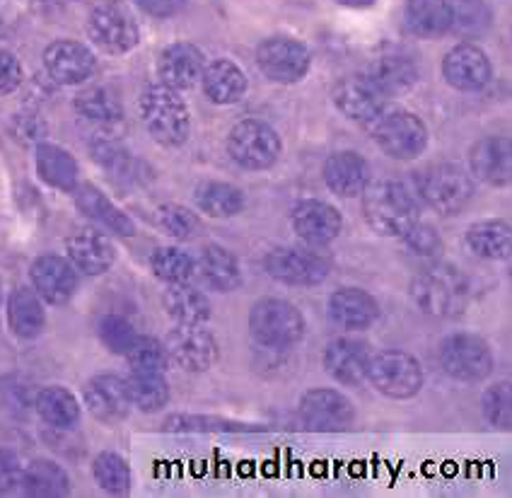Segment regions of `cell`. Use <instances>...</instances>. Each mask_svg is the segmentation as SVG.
Here are the masks:
<instances>
[{"label": "cell", "instance_id": "obj_14", "mask_svg": "<svg viewBox=\"0 0 512 498\" xmlns=\"http://www.w3.org/2000/svg\"><path fill=\"white\" fill-rule=\"evenodd\" d=\"M87 34L107 54H126L141 39L138 25L126 10L116 5H100L87 17Z\"/></svg>", "mask_w": 512, "mask_h": 498}, {"label": "cell", "instance_id": "obj_6", "mask_svg": "<svg viewBox=\"0 0 512 498\" xmlns=\"http://www.w3.org/2000/svg\"><path fill=\"white\" fill-rule=\"evenodd\" d=\"M365 129L384 155L394 160H416L428 146V129L406 109L384 107Z\"/></svg>", "mask_w": 512, "mask_h": 498}, {"label": "cell", "instance_id": "obj_27", "mask_svg": "<svg viewBox=\"0 0 512 498\" xmlns=\"http://www.w3.org/2000/svg\"><path fill=\"white\" fill-rule=\"evenodd\" d=\"M365 78L382 92L384 97L406 95L418 80V68L413 59L401 54H384L372 61L370 71Z\"/></svg>", "mask_w": 512, "mask_h": 498}, {"label": "cell", "instance_id": "obj_49", "mask_svg": "<svg viewBox=\"0 0 512 498\" xmlns=\"http://www.w3.org/2000/svg\"><path fill=\"white\" fill-rule=\"evenodd\" d=\"M22 462L10 448H0V494H10L22 482Z\"/></svg>", "mask_w": 512, "mask_h": 498}, {"label": "cell", "instance_id": "obj_24", "mask_svg": "<svg viewBox=\"0 0 512 498\" xmlns=\"http://www.w3.org/2000/svg\"><path fill=\"white\" fill-rule=\"evenodd\" d=\"M471 172L491 187H508L512 179V146L505 136H486L469 153Z\"/></svg>", "mask_w": 512, "mask_h": 498}, {"label": "cell", "instance_id": "obj_48", "mask_svg": "<svg viewBox=\"0 0 512 498\" xmlns=\"http://www.w3.org/2000/svg\"><path fill=\"white\" fill-rule=\"evenodd\" d=\"M136 329L121 315H107L100 322V341L112 353H126L136 341Z\"/></svg>", "mask_w": 512, "mask_h": 498}, {"label": "cell", "instance_id": "obj_50", "mask_svg": "<svg viewBox=\"0 0 512 498\" xmlns=\"http://www.w3.org/2000/svg\"><path fill=\"white\" fill-rule=\"evenodd\" d=\"M22 85V66L15 54L0 49V95H10Z\"/></svg>", "mask_w": 512, "mask_h": 498}, {"label": "cell", "instance_id": "obj_19", "mask_svg": "<svg viewBox=\"0 0 512 498\" xmlns=\"http://www.w3.org/2000/svg\"><path fill=\"white\" fill-rule=\"evenodd\" d=\"M293 230L298 233L300 240H305L312 247H324L334 242L343 230V218L334 206L327 201L307 199L300 201L293 208Z\"/></svg>", "mask_w": 512, "mask_h": 498}, {"label": "cell", "instance_id": "obj_43", "mask_svg": "<svg viewBox=\"0 0 512 498\" xmlns=\"http://www.w3.org/2000/svg\"><path fill=\"white\" fill-rule=\"evenodd\" d=\"M450 13V30L457 32L459 37H476L491 25V10L484 0H452Z\"/></svg>", "mask_w": 512, "mask_h": 498}, {"label": "cell", "instance_id": "obj_42", "mask_svg": "<svg viewBox=\"0 0 512 498\" xmlns=\"http://www.w3.org/2000/svg\"><path fill=\"white\" fill-rule=\"evenodd\" d=\"M92 474L100 489L107 494L124 496L131 491V467L121 455L116 453H100L92 462Z\"/></svg>", "mask_w": 512, "mask_h": 498}, {"label": "cell", "instance_id": "obj_12", "mask_svg": "<svg viewBox=\"0 0 512 498\" xmlns=\"http://www.w3.org/2000/svg\"><path fill=\"white\" fill-rule=\"evenodd\" d=\"M170 361L186 373H206L218 361V341L203 324H177L165 339Z\"/></svg>", "mask_w": 512, "mask_h": 498}, {"label": "cell", "instance_id": "obj_29", "mask_svg": "<svg viewBox=\"0 0 512 498\" xmlns=\"http://www.w3.org/2000/svg\"><path fill=\"white\" fill-rule=\"evenodd\" d=\"M8 324L15 337L34 339L42 334L46 324V312L34 288L20 286L8 298Z\"/></svg>", "mask_w": 512, "mask_h": 498}, {"label": "cell", "instance_id": "obj_33", "mask_svg": "<svg viewBox=\"0 0 512 498\" xmlns=\"http://www.w3.org/2000/svg\"><path fill=\"white\" fill-rule=\"evenodd\" d=\"M162 305H165L167 317H172L177 324H206L213 315L206 295L189 283H170V288L162 295Z\"/></svg>", "mask_w": 512, "mask_h": 498}, {"label": "cell", "instance_id": "obj_25", "mask_svg": "<svg viewBox=\"0 0 512 498\" xmlns=\"http://www.w3.org/2000/svg\"><path fill=\"white\" fill-rule=\"evenodd\" d=\"M324 182L341 199H353L360 196L370 184V165L363 155L353 150H341V153L329 155L324 162Z\"/></svg>", "mask_w": 512, "mask_h": 498}, {"label": "cell", "instance_id": "obj_44", "mask_svg": "<svg viewBox=\"0 0 512 498\" xmlns=\"http://www.w3.org/2000/svg\"><path fill=\"white\" fill-rule=\"evenodd\" d=\"M124 356L131 366V373H165L170 366L165 344L153 337H136Z\"/></svg>", "mask_w": 512, "mask_h": 498}, {"label": "cell", "instance_id": "obj_40", "mask_svg": "<svg viewBox=\"0 0 512 498\" xmlns=\"http://www.w3.org/2000/svg\"><path fill=\"white\" fill-rule=\"evenodd\" d=\"M194 196L196 206L211 218H232L244 208L242 189L228 182H203Z\"/></svg>", "mask_w": 512, "mask_h": 498}, {"label": "cell", "instance_id": "obj_46", "mask_svg": "<svg viewBox=\"0 0 512 498\" xmlns=\"http://www.w3.org/2000/svg\"><path fill=\"white\" fill-rule=\"evenodd\" d=\"M481 409H484L486 421L500 431H510L512 426V392L510 382H496L481 397Z\"/></svg>", "mask_w": 512, "mask_h": 498}, {"label": "cell", "instance_id": "obj_2", "mask_svg": "<svg viewBox=\"0 0 512 498\" xmlns=\"http://www.w3.org/2000/svg\"><path fill=\"white\" fill-rule=\"evenodd\" d=\"M138 109H141L145 129L160 146H184L191 133V114L177 90L167 88L162 83L150 85V88L143 90Z\"/></svg>", "mask_w": 512, "mask_h": 498}, {"label": "cell", "instance_id": "obj_30", "mask_svg": "<svg viewBox=\"0 0 512 498\" xmlns=\"http://www.w3.org/2000/svg\"><path fill=\"white\" fill-rule=\"evenodd\" d=\"M20 486L27 496L34 498H61L71 494V479L66 469L46 457H37L22 469Z\"/></svg>", "mask_w": 512, "mask_h": 498}, {"label": "cell", "instance_id": "obj_47", "mask_svg": "<svg viewBox=\"0 0 512 498\" xmlns=\"http://www.w3.org/2000/svg\"><path fill=\"white\" fill-rule=\"evenodd\" d=\"M401 245H404L406 254L413 259H435L442 252V240L438 230L433 225H426L418 220L409 233L401 235Z\"/></svg>", "mask_w": 512, "mask_h": 498}, {"label": "cell", "instance_id": "obj_20", "mask_svg": "<svg viewBox=\"0 0 512 498\" xmlns=\"http://www.w3.org/2000/svg\"><path fill=\"white\" fill-rule=\"evenodd\" d=\"M85 407L102 424H119L131 411L126 380L119 375H95L85 385Z\"/></svg>", "mask_w": 512, "mask_h": 498}, {"label": "cell", "instance_id": "obj_17", "mask_svg": "<svg viewBox=\"0 0 512 498\" xmlns=\"http://www.w3.org/2000/svg\"><path fill=\"white\" fill-rule=\"evenodd\" d=\"M29 279H32L39 298L49 305H66L78 288L75 266L68 259L56 257V254H44V257L34 259Z\"/></svg>", "mask_w": 512, "mask_h": 498}, {"label": "cell", "instance_id": "obj_39", "mask_svg": "<svg viewBox=\"0 0 512 498\" xmlns=\"http://www.w3.org/2000/svg\"><path fill=\"white\" fill-rule=\"evenodd\" d=\"M126 387L131 407L143 411V414H155L170 402V382L165 380V373H131Z\"/></svg>", "mask_w": 512, "mask_h": 498}, {"label": "cell", "instance_id": "obj_31", "mask_svg": "<svg viewBox=\"0 0 512 498\" xmlns=\"http://www.w3.org/2000/svg\"><path fill=\"white\" fill-rule=\"evenodd\" d=\"M406 27L421 39H438L450 32V0H409L404 10Z\"/></svg>", "mask_w": 512, "mask_h": 498}, {"label": "cell", "instance_id": "obj_10", "mask_svg": "<svg viewBox=\"0 0 512 498\" xmlns=\"http://www.w3.org/2000/svg\"><path fill=\"white\" fill-rule=\"evenodd\" d=\"M264 269L271 279L288 286H317L329 276L331 262L312 245L276 247L266 254Z\"/></svg>", "mask_w": 512, "mask_h": 498}, {"label": "cell", "instance_id": "obj_22", "mask_svg": "<svg viewBox=\"0 0 512 498\" xmlns=\"http://www.w3.org/2000/svg\"><path fill=\"white\" fill-rule=\"evenodd\" d=\"M206 59H203L201 49L194 44H172L167 46L157 61V75L160 83L172 90H191L201 80Z\"/></svg>", "mask_w": 512, "mask_h": 498}, {"label": "cell", "instance_id": "obj_51", "mask_svg": "<svg viewBox=\"0 0 512 498\" xmlns=\"http://www.w3.org/2000/svg\"><path fill=\"white\" fill-rule=\"evenodd\" d=\"M133 3L153 17H172L184 8L186 0H133Z\"/></svg>", "mask_w": 512, "mask_h": 498}, {"label": "cell", "instance_id": "obj_45", "mask_svg": "<svg viewBox=\"0 0 512 498\" xmlns=\"http://www.w3.org/2000/svg\"><path fill=\"white\" fill-rule=\"evenodd\" d=\"M157 228L165 235H170L172 240H189L199 230V218L196 213H191L189 208L182 204H162L155 211Z\"/></svg>", "mask_w": 512, "mask_h": 498}, {"label": "cell", "instance_id": "obj_34", "mask_svg": "<svg viewBox=\"0 0 512 498\" xmlns=\"http://www.w3.org/2000/svg\"><path fill=\"white\" fill-rule=\"evenodd\" d=\"M39 177L44 179L49 187L61 191H73L78 184V162L68 150L54 143H39L37 153H34Z\"/></svg>", "mask_w": 512, "mask_h": 498}, {"label": "cell", "instance_id": "obj_3", "mask_svg": "<svg viewBox=\"0 0 512 498\" xmlns=\"http://www.w3.org/2000/svg\"><path fill=\"white\" fill-rule=\"evenodd\" d=\"M363 216L382 237H401L418 223L416 199L399 182L368 184L363 191Z\"/></svg>", "mask_w": 512, "mask_h": 498}, {"label": "cell", "instance_id": "obj_8", "mask_svg": "<svg viewBox=\"0 0 512 498\" xmlns=\"http://www.w3.org/2000/svg\"><path fill=\"white\" fill-rule=\"evenodd\" d=\"M365 380L389 399H411L423 387V368L411 353L401 349H384L372 353Z\"/></svg>", "mask_w": 512, "mask_h": 498}, {"label": "cell", "instance_id": "obj_11", "mask_svg": "<svg viewBox=\"0 0 512 498\" xmlns=\"http://www.w3.org/2000/svg\"><path fill=\"white\" fill-rule=\"evenodd\" d=\"M310 49L298 39L271 37L256 49V66L278 85L300 83L310 71Z\"/></svg>", "mask_w": 512, "mask_h": 498}, {"label": "cell", "instance_id": "obj_16", "mask_svg": "<svg viewBox=\"0 0 512 498\" xmlns=\"http://www.w3.org/2000/svg\"><path fill=\"white\" fill-rule=\"evenodd\" d=\"M95 56L85 44L73 39H58L44 51V68L49 78L58 85L85 83L95 73Z\"/></svg>", "mask_w": 512, "mask_h": 498}, {"label": "cell", "instance_id": "obj_21", "mask_svg": "<svg viewBox=\"0 0 512 498\" xmlns=\"http://www.w3.org/2000/svg\"><path fill=\"white\" fill-rule=\"evenodd\" d=\"M382 310L368 291L356 286L339 288L329 298V317L336 327L348 332H365L380 320Z\"/></svg>", "mask_w": 512, "mask_h": 498}, {"label": "cell", "instance_id": "obj_41", "mask_svg": "<svg viewBox=\"0 0 512 498\" xmlns=\"http://www.w3.org/2000/svg\"><path fill=\"white\" fill-rule=\"evenodd\" d=\"M150 269L160 281L170 283H189L196 274V264L189 254L177 247H160L150 257Z\"/></svg>", "mask_w": 512, "mask_h": 498}, {"label": "cell", "instance_id": "obj_23", "mask_svg": "<svg viewBox=\"0 0 512 498\" xmlns=\"http://www.w3.org/2000/svg\"><path fill=\"white\" fill-rule=\"evenodd\" d=\"M334 104L343 117L363 126H368L387 107L382 92L365 75H351V78L341 80L334 88Z\"/></svg>", "mask_w": 512, "mask_h": 498}, {"label": "cell", "instance_id": "obj_52", "mask_svg": "<svg viewBox=\"0 0 512 498\" xmlns=\"http://www.w3.org/2000/svg\"><path fill=\"white\" fill-rule=\"evenodd\" d=\"M343 8H370L375 5V0H336Z\"/></svg>", "mask_w": 512, "mask_h": 498}, {"label": "cell", "instance_id": "obj_9", "mask_svg": "<svg viewBox=\"0 0 512 498\" xmlns=\"http://www.w3.org/2000/svg\"><path fill=\"white\" fill-rule=\"evenodd\" d=\"M281 136L261 119H244L232 126L228 153L244 170H269L281 158Z\"/></svg>", "mask_w": 512, "mask_h": 498}, {"label": "cell", "instance_id": "obj_5", "mask_svg": "<svg viewBox=\"0 0 512 498\" xmlns=\"http://www.w3.org/2000/svg\"><path fill=\"white\" fill-rule=\"evenodd\" d=\"M305 317L283 298H261L249 310V334L264 349H290L305 337Z\"/></svg>", "mask_w": 512, "mask_h": 498}, {"label": "cell", "instance_id": "obj_1", "mask_svg": "<svg viewBox=\"0 0 512 498\" xmlns=\"http://www.w3.org/2000/svg\"><path fill=\"white\" fill-rule=\"evenodd\" d=\"M411 300L423 315L435 320H452L467 310L471 286L467 276L455 266H430L411 283Z\"/></svg>", "mask_w": 512, "mask_h": 498}, {"label": "cell", "instance_id": "obj_18", "mask_svg": "<svg viewBox=\"0 0 512 498\" xmlns=\"http://www.w3.org/2000/svg\"><path fill=\"white\" fill-rule=\"evenodd\" d=\"M370 346L360 339L339 337L329 341L324 349L322 363L324 370L343 387H358L365 382L370 363Z\"/></svg>", "mask_w": 512, "mask_h": 498}, {"label": "cell", "instance_id": "obj_38", "mask_svg": "<svg viewBox=\"0 0 512 498\" xmlns=\"http://www.w3.org/2000/svg\"><path fill=\"white\" fill-rule=\"evenodd\" d=\"M75 112L95 126H114L124 119L119 95L104 85H92L75 97Z\"/></svg>", "mask_w": 512, "mask_h": 498}, {"label": "cell", "instance_id": "obj_37", "mask_svg": "<svg viewBox=\"0 0 512 498\" xmlns=\"http://www.w3.org/2000/svg\"><path fill=\"white\" fill-rule=\"evenodd\" d=\"M34 409L49 426L73 428L80 421V404L71 390L51 385L34 395Z\"/></svg>", "mask_w": 512, "mask_h": 498}, {"label": "cell", "instance_id": "obj_15", "mask_svg": "<svg viewBox=\"0 0 512 498\" xmlns=\"http://www.w3.org/2000/svg\"><path fill=\"white\" fill-rule=\"evenodd\" d=\"M491 61L476 44H457L442 59V75L447 85L459 92H479L491 83Z\"/></svg>", "mask_w": 512, "mask_h": 498}, {"label": "cell", "instance_id": "obj_7", "mask_svg": "<svg viewBox=\"0 0 512 498\" xmlns=\"http://www.w3.org/2000/svg\"><path fill=\"white\" fill-rule=\"evenodd\" d=\"M438 358L442 370L452 380L467 382V385L484 382L496 368V358L488 341L471 332L447 334L438 346Z\"/></svg>", "mask_w": 512, "mask_h": 498}, {"label": "cell", "instance_id": "obj_26", "mask_svg": "<svg viewBox=\"0 0 512 498\" xmlns=\"http://www.w3.org/2000/svg\"><path fill=\"white\" fill-rule=\"evenodd\" d=\"M68 262L75 266V271H83L87 276H100L104 271L112 269L116 252L107 235L97 230H78L68 237L66 242Z\"/></svg>", "mask_w": 512, "mask_h": 498}, {"label": "cell", "instance_id": "obj_36", "mask_svg": "<svg viewBox=\"0 0 512 498\" xmlns=\"http://www.w3.org/2000/svg\"><path fill=\"white\" fill-rule=\"evenodd\" d=\"M75 201H78V208L85 213L87 218L97 220V223L109 228L116 235H133L136 228H133L131 218L126 213H121L107 196L102 194L100 189L92 187V184H85L75 191Z\"/></svg>", "mask_w": 512, "mask_h": 498}, {"label": "cell", "instance_id": "obj_28", "mask_svg": "<svg viewBox=\"0 0 512 498\" xmlns=\"http://www.w3.org/2000/svg\"><path fill=\"white\" fill-rule=\"evenodd\" d=\"M203 92L213 104H235L247 92V75L230 59H215L203 68Z\"/></svg>", "mask_w": 512, "mask_h": 498}, {"label": "cell", "instance_id": "obj_13", "mask_svg": "<svg viewBox=\"0 0 512 498\" xmlns=\"http://www.w3.org/2000/svg\"><path fill=\"white\" fill-rule=\"evenodd\" d=\"M300 419L314 431H343L356 419V407L339 390L314 387L300 397Z\"/></svg>", "mask_w": 512, "mask_h": 498}, {"label": "cell", "instance_id": "obj_32", "mask_svg": "<svg viewBox=\"0 0 512 498\" xmlns=\"http://www.w3.org/2000/svg\"><path fill=\"white\" fill-rule=\"evenodd\" d=\"M199 271L203 281L218 293H232L242 286V269L235 254L220 245L203 247L199 259Z\"/></svg>", "mask_w": 512, "mask_h": 498}, {"label": "cell", "instance_id": "obj_4", "mask_svg": "<svg viewBox=\"0 0 512 498\" xmlns=\"http://www.w3.org/2000/svg\"><path fill=\"white\" fill-rule=\"evenodd\" d=\"M423 204L440 216H457L474 199V179L457 162H435L416 179Z\"/></svg>", "mask_w": 512, "mask_h": 498}, {"label": "cell", "instance_id": "obj_35", "mask_svg": "<svg viewBox=\"0 0 512 498\" xmlns=\"http://www.w3.org/2000/svg\"><path fill=\"white\" fill-rule=\"evenodd\" d=\"M467 247L476 257L488 262H500L510 257L512 235L510 225L505 220H481L467 230Z\"/></svg>", "mask_w": 512, "mask_h": 498}]
</instances>
